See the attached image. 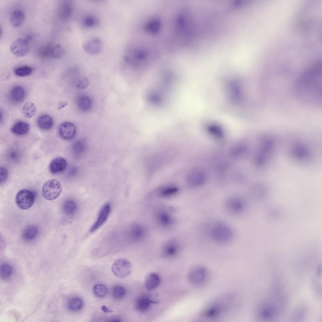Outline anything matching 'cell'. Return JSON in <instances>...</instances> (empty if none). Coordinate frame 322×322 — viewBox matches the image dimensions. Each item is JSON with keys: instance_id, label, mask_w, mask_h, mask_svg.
<instances>
[{"instance_id": "484cf974", "label": "cell", "mask_w": 322, "mask_h": 322, "mask_svg": "<svg viewBox=\"0 0 322 322\" xmlns=\"http://www.w3.org/2000/svg\"><path fill=\"white\" fill-rule=\"evenodd\" d=\"M72 13V7L68 3L62 4L58 10V15L59 18L63 20H67L70 17Z\"/></svg>"}, {"instance_id": "8fae6325", "label": "cell", "mask_w": 322, "mask_h": 322, "mask_svg": "<svg viewBox=\"0 0 322 322\" xmlns=\"http://www.w3.org/2000/svg\"><path fill=\"white\" fill-rule=\"evenodd\" d=\"M147 233L146 228L144 226L139 224H134L127 230L126 238L130 242L136 243L142 240Z\"/></svg>"}, {"instance_id": "4316f807", "label": "cell", "mask_w": 322, "mask_h": 322, "mask_svg": "<svg viewBox=\"0 0 322 322\" xmlns=\"http://www.w3.org/2000/svg\"><path fill=\"white\" fill-rule=\"evenodd\" d=\"M25 92L22 87L17 86L14 87L11 90L10 96L11 99L14 102H19L22 101L24 98Z\"/></svg>"}, {"instance_id": "9a60e30c", "label": "cell", "mask_w": 322, "mask_h": 322, "mask_svg": "<svg viewBox=\"0 0 322 322\" xmlns=\"http://www.w3.org/2000/svg\"><path fill=\"white\" fill-rule=\"evenodd\" d=\"M102 47L101 40L98 38H94L85 42L82 45L84 51L88 54L95 56L99 54Z\"/></svg>"}, {"instance_id": "52a82bcc", "label": "cell", "mask_w": 322, "mask_h": 322, "mask_svg": "<svg viewBox=\"0 0 322 322\" xmlns=\"http://www.w3.org/2000/svg\"><path fill=\"white\" fill-rule=\"evenodd\" d=\"M225 207L227 212L231 214L238 215L244 212L246 202L244 199L238 197L227 198L225 203Z\"/></svg>"}, {"instance_id": "74e56055", "label": "cell", "mask_w": 322, "mask_h": 322, "mask_svg": "<svg viewBox=\"0 0 322 322\" xmlns=\"http://www.w3.org/2000/svg\"><path fill=\"white\" fill-rule=\"evenodd\" d=\"M8 175V172L7 169L3 167H1L0 168V182L2 183L4 182L7 179Z\"/></svg>"}, {"instance_id": "d6a6232c", "label": "cell", "mask_w": 322, "mask_h": 322, "mask_svg": "<svg viewBox=\"0 0 322 322\" xmlns=\"http://www.w3.org/2000/svg\"><path fill=\"white\" fill-rule=\"evenodd\" d=\"M32 69L30 66H24L16 68L14 70L15 74L19 76H28L32 73Z\"/></svg>"}, {"instance_id": "ba28073f", "label": "cell", "mask_w": 322, "mask_h": 322, "mask_svg": "<svg viewBox=\"0 0 322 322\" xmlns=\"http://www.w3.org/2000/svg\"><path fill=\"white\" fill-rule=\"evenodd\" d=\"M64 51L63 47L59 44H49L41 47L38 54L41 58H45L58 59L64 54Z\"/></svg>"}, {"instance_id": "836d02e7", "label": "cell", "mask_w": 322, "mask_h": 322, "mask_svg": "<svg viewBox=\"0 0 322 322\" xmlns=\"http://www.w3.org/2000/svg\"><path fill=\"white\" fill-rule=\"evenodd\" d=\"M112 294L115 298H121L124 296L125 294V288L121 286H116L113 288Z\"/></svg>"}, {"instance_id": "ab89813d", "label": "cell", "mask_w": 322, "mask_h": 322, "mask_svg": "<svg viewBox=\"0 0 322 322\" xmlns=\"http://www.w3.org/2000/svg\"><path fill=\"white\" fill-rule=\"evenodd\" d=\"M67 104L68 103L66 101H63L60 102L58 105V109H61L66 106Z\"/></svg>"}, {"instance_id": "4fadbf2b", "label": "cell", "mask_w": 322, "mask_h": 322, "mask_svg": "<svg viewBox=\"0 0 322 322\" xmlns=\"http://www.w3.org/2000/svg\"><path fill=\"white\" fill-rule=\"evenodd\" d=\"M111 211V206L109 203L105 204L101 208L97 219L90 229L93 232L100 228L106 221Z\"/></svg>"}, {"instance_id": "f35d334b", "label": "cell", "mask_w": 322, "mask_h": 322, "mask_svg": "<svg viewBox=\"0 0 322 322\" xmlns=\"http://www.w3.org/2000/svg\"><path fill=\"white\" fill-rule=\"evenodd\" d=\"M9 157L12 160L15 161L17 159L18 155L16 152L13 151L10 153Z\"/></svg>"}, {"instance_id": "5bb4252c", "label": "cell", "mask_w": 322, "mask_h": 322, "mask_svg": "<svg viewBox=\"0 0 322 322\" xmlns=\"http://www.w3.org/2000/svg\"><path fill=\"white\" fill-rule=\"evenodd\" d=\"M155 218L157 223L162 227L168 228L174 223V219L171 213L165 209L158 210L156 213Z\"/></svg>"}, {"instance_id": "4dcf8cb0", "label": "cell", "mask_w": 322, "mask_h": 322, "mask_svg": "<svg viewBox=\"0 0 322 322\" xmlns=\"http://www.w3.org/2000/svg\"><path fill=\"white\" fill-rule=\"evenodd\" d=\"M179 192L178 188L175 186H169L162 189L159 192V196L162 197H168L175 195Z\"/></svg>"}, {"instance_id": "83f0119b", "label": "cell", "mask_w": 322, "mask_h": 322, "mask_svg": "<svg viewBox=\"0 0 322 322\" xmlns=\"http://www.w3.org/2000/svg\"><path fill=\"white\" fill-rule=\"evenodd\" d=\"M37 111L35 105L31 102H28L25 104L22 108V112L25 117L30 118L36 115Z\"/></svg>"}, {"instance_id": "f1b7e54d", "label": "cell", "mask_w": 322, "mask_h": 322, "mask_svg": "<svg viewBox=\"0 0 322 322\" xmlns=\"http://www.w3.org/2000/svg\"><path fill=\"white\" fill-rule=\"evenodd\" d=\"M83 305V301L81 298L75 297L69 300L68 303V307L71 311H77L82 308Z\"/></svg>"}, {"instance_id": "7a4b0ae2", "label": "cell", "mask_w": 322, "mask_h": 322, "mask_svg": "<svg viewBox=\"0 0 322 322\" xmlns=\"http://www.w3.org/2000/svg\"><path fill=\"white\" fill-rule=\"evenodd\" d=\"M258 306L256 310L258 319L268 321L276 319L283 312L286 304L285 296L278 290L271 291Z\"/></svg>"}, {"instance_id": "cb8c5ba5", "label": "cell", "mask_w": 322, "mask_h": 322, "mask_svg": "<svg viewBox=\"0 0 322 322\" xmlns=\"http://www.w3.org/2000/svg\"><path fill=\"white\" fill-rule=\"evenodd\" d=\"M30 129V126L26 122L19 121L14 124L11 130L12 133L17 135H22L27 133Z\"/></svg>"}, {"instance_id": "44dd1931", "label": "cell", "mask_w": 322, "mask_h": 322, "mask_svg": "<svg viewBox=\"0 0 322 322\" xmlns=\"http://www.w3.org/2000/svg\"><path fill=\"white\" fill-rule=\"evenodd\" d=\"M160 283V279L159 276L155 273H150L145 279V287L148 290H152L157 288Z\"/></svg>"}, {"instance_id": "8d00e7d4", "label": "cell", "mask_w": 322, "mask_h": 322, "mask_svg": "<svg viewBox=\"0 0 322 322\" xmlns=\"http://www.w3.org/2000/svg\"><path fill=\"white\" fill-rule=\"evenodd\" d=\"M89 85L88 80L86 78L79 80L76 84V87L79 89H82L87 87Z\"/></svg>"}, {"instance_id": "e575fe53", "label": "cell", "mask_w": 322, "mask_h": 322, "mask_svg": "<svg viewBox=\"0 0 322 322\" xmlns=\"http://www.w3.org/2000/svg\"><path fill=\"white\" fill-rule=\"evenodd\" d=\"M12 272L11 266L8 264H3L0 267V273L1 276L3 278L9 277Z\"/></svg>"}, {"instance_id": "6da1fadb", "label": "cell", "mask_w": 322, "mask_h": 322, "mask_svg": "<svg viewBox=\"0 0 322 322\" xmlns=\"http://www.w3.org/2000/svg\"><path fill=\"white\" fill-rule=\"evenodd\" d=\"M294 92L297 97L310 104L322 102V73L319 64L303 73L296 81Z\"/></svg>"}, {"instance_id": "30bf717a", "label": "cell", "mask_w": 322, "mask_h": 322, "mask_svg": "<svg viewBox=\"0 0 322 322\" xmlns=\"http://www.w3.org/2000/svg\"><path fill=\"white\" fill-rule=\"evenodd\" d=\"M35 195L31 191L23 189L19 191L15 198L17 206L21 209L25 210L31 208L34 204Z\"/></svg>"}, {"instance_id": "277c9868", "label": "cell", "mask_w": 322, "mask_h": 322, "mask_svg": "<svg viewBox=\"0 0 322 322\" xmlns=\"http://www.w3.org/2000/svg\"><path fill=\"white\" fill-rule=\"evenodd\" d=\"M232 299L231 297H225L215 302L205 309L203 315L208 318H215L220 316L229 308V305H231V302H233Z\"/></svg>"}, {"instance_id": "5b68a950", "label": "cell", "mask_w": 322, "mask_h": 322, "mask_svg": "<svg viewBox=\"0 0 322 322\" xmlns=\"http://www.w3.org/2000/svg\"><path fill=\"white\" fill-rule=\"evenodd\" d=\"M61 191V186L59 182L55 179H51L44 184L42 192L43 197L46 199L53 200L59 197Z\"/></svg>"}, {"instance_id": "7402d4cb", "label": "cell", "mask_w": 322, "mask_h": 322, "mask_svg": "<svg viewBox=\"0 0 322 322\" xmlns=\"http://www.w3.org/2000/svg\"><path fill=\"white\" fill-rule=\"evenodd\" d=\"M38 232V229L36 226L29 225L22 230L21 235L22 238L26 241H32L36 237Z\"/></svg>"}, {"instance_id": "d4e9b609", "label": "cell", "mask_w": 322, "mask_h": 322, "mask_svg": "<svg viewBox=\"0 0 322 322\" xmlns=\"http://www.w3.org/2000/svg\"><path fill=\"white\" fill-rule=\"evenodd\" d=\"M53 120L52 117L47 114L42 115L40 117L37 121L38 126L41 129L44 130H47L50 129L53 126Z\"/></svg>"}, {"instance_id": "60d3db41", "label": "cell", "mask_w": 322, "mask_h": 322, "mask_svg": "<svg viewBox=\"0 0 322 322\" xmlns=\"http://www.w3.org/2000/svg\"><path fill=\"white\" fill-rule=\"evenodd\" d=\"M102 309L105 312H111V310L105 306H103L102 307Z\"/></svg>"}, {"instance_id": "3957f363", "label": "cell", "mask_w": 322, "mask_h": 322, "mask_svg": "<svg viewBox=\"0 0 322 322\" xmlns=\"http://www.w3.org/2000/svg\"><path fill=\"white\" fill-rule=\"evenodd\" d=\"M212 240L220 244H224L229 242L232 239L233 231L227 225L222 223H218L212 227L210 232Z\"/></svg>"}, {"instance_id": "7c38bea8", "label": "cell", "mask_w": 322, "mask_h": 322, "mask_svg": "<svg viewBox=\"0 0 322 322\" xmlns=\"http://www.w3.org/2000/svg\"><path fill=\"white\" fill-rule=\"evenodd\" d=\"M28 40L21 38L15 40L10 46V50L13 54L19 57L27 55L30 50Z\"/></svg>"}, {"instance_id": "ffe728a7", "label": "cell", "mask_w": 322, "mask_h": 322, "mask_svg": "<svg viewBox=\"0 0 322 322\" xmlns=\"http://www.w3.org/2000/svg\"><path fill=\"white\" fill-rule=\"evenodd\" d=\"M180 247L178 242L175 240H171L167 242L163 249L164 255L167 257L175 256L178 253Z\"/></svg>"}, {"instance_id": "9c48e42d", "label": "cell", "mask_w": 322, "mask_h": 322, "mask_svg": "<svg viewBox=\"0 0 322 322\" xmlns=\"http://www.w3.org/2000/svg\"><path fill=\"white\" fill-rule=\"evenodd\" d=\"M208 273L207 269L203 266H198L193 268L189 272L188 279L193 284L200 285L207 281Z\"/></svg>"}, {"instance_id": "d590c367", "label": "cell", "mask_w": 322, "mask_h": 322, "mask_svg": "<svg viewBox=\"0 0 322 322\" xmlns=\"http://www.w3.org/2000/svg\"><path fill=\"white\" fill-rule=\"evenodd\" d=\"M97 20L93 16L88 15L84 18L83 20V23L85 26L87 28H91L96 25Z\"/></svg>"}, {"instance_id": "f546056e", "label": "cell", "mask_w": 322, "mask_h": 322, "mask_svg": "<svg viewBox=\"0 0 322 322\" xmlns=\"http://www.w3.org/2000/svg\"><path fill=\"white\" fill-rule=\"evenodd\" d=\"M93 291L95 296L99 297H104L107 294L108 289L106 286L102 284H97L93 287Z\"/></svg>"}, {"instance_id": "ac0fdd59", "label": "cell", "mask_w": 322, "mask_h": 322, "mask_svg": "<svg viewBox=\"0 0 322 322\" xmlns=\"http://www.w3.org/2000/svg\"><path fill=\"white\" fill-rule=\"evenodd\" d=\"M25 19V14L23 11L19 9H16L13 11L10 14V22L13 27L17 28L22 25Z\"/></svg>"}, {"instance_id": "1f68e13d", "label": "cell", "mask_w": 322, "mask_h": 322, "mask_svg": "<svg viewBox=\"0 0 322 322\" xmlns=\"http://www.w3.org/2000/svg\"><path fill=\"white\" fill-rule=\"evenodd\" d=\"M78 105L81 110L86 111L89 110L91 107V100L87 97H81L78 99Z\"/></svg>"}, {"instance_id": "e0dca14e", "label": "cell", "mask_w": 322, "mask_h": 322, "mask_svg": "<svg viewBox=\"0 0 322 322\" xmlns=\"http://www.w3.org/2000/svg\"><path fill=\"white\" fill-rule=\"evenodd\" d=\"M67 162L64 158L59 157L53 160L49 166V170L52 174H56L63 171L66 168Z\"/></svg>"}, {"instance_id": "d6986e66", "label": "cell", "mask_w": 322, "mask_h": 322, "mask_svg": "<svg viewBox=\"0 0 322 322\" xmlns=\"http://www.w3.org/2000/svg\"><path fill=\"white\" fill-rule=\"evenodd\" d=\"M157 302L153 301L148 297L141 296L139 297L136 301L135 308L138 311L143 312L149 309L152 303H157Z\"/></svg>"}, {"instance_id": "2e32d148", "label": "cell", "mask_w": 322, "mask_h": 322, "mask_svg": "<svg viewBox=\"0 0 322 322\" xmlns=\"http://www.w3.org/2000/svg\"><path fill=\"white\" fill-rule=\"evenodd\" d=\"M59 134L61 137L66 140L73 139L76 133L75 125L72 123L66 122L62 124L59 129Z\"/></svg>"}, {"instance_id": "603a6c76", "label": "cell", "mask_w": 322, "mask_h": 322, "mask_svg": "<svg viewBox=\"0 0 322 322\" xmlns=\"http://www.w3.org/2000/svg\"><path fill=\"white\" fill-rule=\"evenodd\" d=\"M77 208L76 202L72 199L65 201L62 205L63 212L65 214L69 216L74 215L77 212Z\"/></svg>"}, {"instance_id": "8992f818", "label": "cell", "mask_w": 322, "mask_h": 322, "mask_svg": "<svg viewBox=\"0 0 322 322\" xmlns=\"http://www.w3.org/2000/svg\"><path fill=\"white\" fill-rule=\"evenodd\" d=\"M131 264L127 259L119 258L116 259L112 267V271L116 277L123 278L128 276L131 273Z\"/></svg>"}]
</instances>
